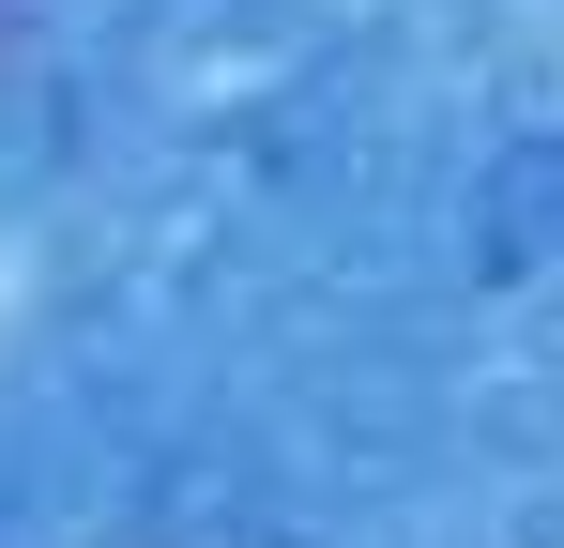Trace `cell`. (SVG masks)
<instances>
[]
</instances>
